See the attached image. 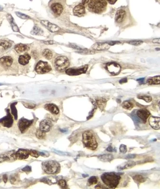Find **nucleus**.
Listing matches in <instances>:
<instances>
[{"instance_id": "1", "label": "nucleus", "mask_w": 160, "mask_h": 189, "mask_svg": "<svg viewBox=\"0 0 160 189\" xmlns=\"http://www.w3.org/2000/svg\"><path fill=\"white\" fill-rule=\"evenodd\" d=\"M82 4H87L88 9L96 13L104 11L107 5L106 0H83Z\"/></svg>"}, {"instance_id": "2", "label": "nucleus", "mask_w": 160, "mask_h": 189, "mask_svg": "<svg viewBox=\"0 0 160 189\" xmlns=\"http://www.w3.org/2000/svg\"><path fill=\"white\" fill-rule=\"evenodd\" d=\"M101 179L103 182L109 188L114 189L119 184L121 177L115 173L107 172L103 174Z\"/></svg>"}, {"instance_id": "3", "label": "nucleus", "mask_w": 160, "mask_h": 189, "mask_svg": "<svg viewBox=\"0 0 160 189\" xmlns=\"http://www.w3.org/2000/svg\"><path fill=\"white\" fill-rule=\"evenodd\" d=\"M83 143L85 146L91 150L97 148L98 143L96 138L90 131H86L83 134Z\"/></svg>"}, {"instance_id": "4", "label": "nucleus", "mask_w": 160, "mask_h": 189, "mask_svg": "<svg viewBox=\"0 0 160 189\" xmlns=\"http://www.w3.org/2000/svg\"><path fill=\"white\" fill-rule=\"evenodd\" d=\"M42 169L48 174H55L60 171V165L58 162L53 160L44 161L42 163Z\"/></svg>"}, {"instance_id": "5", "label": "nucleus", "mask_w": 160, "mask_h": 189, "mask_svg": "<svg viewBox=\"0 0 160 189\" xmlns=\"http://www.w3.org/2000/svg\"><path fill=\"white\" fill-rule=\"evenodd\" d=\"M70 63L67 57L60 56L55 59L54 67L57 71L64 72L69 67Z\"/></svg>"}, {"instance_id": "6", "label": "nucleus", "mask_w": 160, "mask_h": 189, "mask_svg": "<svg viewBox=\"0 0 160 189\" xmlns=\"http://www.w3.org/2000/svg\"><path fill=\"white\" fill-rule=\"evenodd\" d=\"M88 66L85 65L80 67H72L65 70V73L70 76H77L85 73L87 70Z\"/></svg>"}, {"instance_id": "7", "label": "nucleus", "mask_w": 160, "mask_h": 189, "mask_svg": "<svg viewBox=\"0 0 160 189\" xmlns=\"http://www.w3.org/2000/svg\"><path fill=\"white\" fill-rule=\"evenodd\" d=\"M35 70L38 73L44 74L51 71V67L47 62L41 61L37 64Z\"/></svg>"}, {"instance_id": "8", "label": "nucleus", "mask_w": 160, "mask_h": 189, "mask_svg": "<svg viewBox=\"0 0 160 189\" xmlns=\"http://www.w3.org/2000/svg\"><path fill=\"white\" fill-rule=\"evenodd\" d=\"M7 116L0 119V124L4 127H11L13 125V117L9 112V110L7 109Z\"/></svg>"}, {"instance_id": "9", "label": "nucleus", "mask_w": 160, "mask_h": 189, "mask_svg": "<svg viewBox=\"0 0 160 189\" xmlns=\"http://www.w3.org/2000/svg\"><path fill=\"white\" fill-rule=\"evenodd\" d=\"M33 123V120L27 119L26 118H21L18 122V126L19 130L22 133H24L27 130Z\"/></svg>"}, {"instance_id": "10", "label": "nucleus", "mask_w": 160, "mask_h": 189, "mask_svg": "<svg viewBox=\"0 0 160 189\" xmlns=\"http://www.w3.org/2000/svg\"><path fill=\"white\" fill-rule=\"evenodd\" d=\"M106 68L108 71L114 76L118 75L121 71L120 66L115 63H108Z\"/></svg>"}, {"instance_id": "11", "label": "nucleus", "mask_w": 160, "mask_h": 189, "mask_svg": "<svg viewBox=\"0 0 160 189\" xmlns=\"http://www.w3.org/2000/svg\"><path fill=\"white\" fill-rule=\"evenodd\" d=\"M13 62V58L9 56H4L0 58V64L4 68H7L10 67Z\"/></svg>"}, {"instance_id": "12", "label": "nucleus", "mask_w": 160, "mask_h": 189, "mask_svg": "<svg viewBox=\"0 0 160 189\" xmlns=\"http://www.w3.org/2000/svg\"><path fill=\"white\" fill-rule=\"evenodd\" d=\"M137 114L138 117L140 118L144 123H145L148 118L151 115V113L147 110L142 109L138 111Z\"/></svg>"}, {"instance_id": "13", "label": "nucleus", "mask_w": 160, "mask_h": 189, "mask_svg": "<svg viewBox=\"0 0 160 189\" xmlns=\"http://www.w3.org/2000/svg\"><path fill=\"white\" fill-rule=\"evenodd\" d=\"M149 124L151 127L156 130L160 129V118L159 117L151 116L149 119Z\"/></svg>"}, {"instance_id": "14", "label": "nucleus", "mask_w": 160, "mask_h": 189, "mask_svg": "<svg viewBox=\"0 0 160 189\" xmlns=\"http://www.w3.org/2000/svg\"><path fill=\"white\" fill-rule=\"evenodd\" d=\"M29 155V151L23 149L18 150L14 154L15 158L20 160L26 159L28 158Z\"/></svg>"}, {"instance_id": "15", "label": "nucleus", "mask_w": 160, "mask_h": 189, "mask_svg": "<svg viewBox=\"0 0 160 189\" xmlns=\"http://www.w3.org/2000/svg\"><path fill=\"white\" fill-rule=\"evenodd\" d=\"M85 7L83 4L77 5L73 9L74 14L78 17L83 16L85 14Z\"/></svg>"}, {"instance_id": "16", "label": "nucleus", "mask_w": 160, "mask_h": 189, "mask_svg": "<svg viewBox=\"0 0 160 189\" xmlns=\"http://www.w3.org/2000/svg\"><path fill=\"white\" fill-rule=\"evenodd\" d=\"M41 22L44 26L46 27L50 31H51V32H56L60 30V28L58 26H57L56 25L53 24L51 23H50L48 21H41Z\"/></svg>"}, {"instance_id": "17", "label": "nucleus", "mask_w": 160, "mask_h": 189, "mask_svg": "<svg viewBox=\"0 0 160 189\" xmlns=\"http://www.w3.org/2000/svg\"><path fill=\"white\" fill-rule=\"evenodd\" d=\"M51 7L53 12L57 15H60L63 12V7L60 3H53V4H51Z\"/></svg>"}, {"instance_id": "18", "label": "nucleus", "mask_w": 160, "mask_h": 189, "mask_svg": "<svg viewBox=\"0 0 160 189\" xmlns=\"http://www.w3.org/2000/svg\"><path fill=\"white\" fill-rule=\"evenodd\" d=\"M110 45L107 43H97L92 45L91 48L96 50H106L109 49Z\"/></svg>"}, {"instance_id": "19", "label": "nucleus", "mask_w": 160, "mask_h": 189, "mask_svg": "<svg viewBox=\"0 0 160 189\" xmlns=\"http://www.w3.org/2000/svg\"><path fill=\"white\" fill-rule=\"evenodd\" d=\"M51 127V123L47 120H43L40 123V130L45 133L50 131Z\"/></svg>"}, {"instance_id": "20", "label": "nucleus", "mask_w": 160, "mask_h": 189, "mask_svg": "<svg viewBox=\"0 0 160 189\" xmlns=\"http://www.w3.org/2000/svg\"><path fill=\"white\" fill-rule=\"evenodd\" d=\"M45 109L49 111L51 113L54 114H57L59 113V109L56 105L53 104H45Z\"/></svg>"}, {"instance_id": "21", "label": "nucleus", "mask_w": 160, "mask_h": 189, "mask_svg": "<svg viewBox=\"0 0 160 189\" xmlns=\"http://www.w3.org/2000/svg\"><path fill=\"white\" fill-rule=\"evenodd\" d=\"M31 57L28 54H25L24 55H21L18 59L19 63L25 66L28 64L29 63Z\"/></svg>"}, {"instance_id": "22", "label": "nucleus", "mask_w": 160, "mask_h": 189, "mask_svg": "<svg viewBox=\"0 0 160 189\" xmlns=\"http://www.w3.org/2000/svg\"><path fill=\"white\" fill-rule=\"evenodd\" d=\"M126 14V12L123 10H119L117 12L116 15H115V21L118 23H120L123 20L124 17Z\"/></svg>"}, {"instance_id": "23", "label": "nucleus", "mask_w": 160, "mask_h": 189, "mask_svg": "<svg viewBox=\"0 0 160 189\" xmlns=\"http://www.w3.org/2000/svg\"><path fill=\"white\" fill-rule=\"evenodd\" d=\"M14 50L17 53H22L28 50L29 47L25 44H19L15 46Z\"/></svg>"}, {"instance_id": "24", "label": "nucleus", "mask_w": 160, "mask_h": 189, "mask_svg": "<svg viewBox=\"0 0 160 189\" xmlns=\"http://www.w3.org/2000/svg\"><path fill=\"white\" fill-rule=\"evenodd\" d=\"M98 158L102 162H110L114 159V156L111 154H104L99 156Z\"/></svg>"}, {"instance_id": "25", "label": "nucleus", "mask_w": 160, "mask_h": 189, "mask_svg": "<svg viewBox=\"0 0 160 189\" xmlns=\"http://www.w3.org/2000/svg\"><path fill=\"white\" fill-rule=\"evenodd\" d=\"M136 165V163L134 161H128L126 163H125L123 166H119L118 169L120 170L127 169L134 167Z\"/></svg>"}, {"instance_id": "26", "label": "nucleus", "mask_w": 160, "mask_h": 189, "mask_svg": "<svg viewBox=\"0 0 160 189\" xmlns=\"http://www.w3.org/2000/svg\"><path fill=\"white\" fill-rule=\"evenodd\" d=\"M148 83L149 85H157V84H160V76H157L154 77H151L148 79Z\"/></svg>"}, {"instance_id": "27", "label": "nucleus", "mask_w": 160, "mask_h": 189, "mask_svg": "<svg viewBox=\"0 0 160 189\" xmlns=\"http://www.w3.org/2000/svg\"><path fill=\"white\" fill-rule=\"evenodd\" d=\"M11 46V44L6 41L0 40V50L4 51L7 50Z\"/></svg>"}, {"instance_id": "28", "label": "nucleus", "mask_w": 160, "mask_h": 189, "mask_svg": "<svg viewBox=\"0 0 160 189\" xmlns=\"http://www.w3.org/2000/svg\"><path fill=\"white\" fill-rule=\"evenodd\" d=\"M107 101L104 98H100V99L96 100V102L99 108L103 110L104 108H105Z\"/></svg>"}, {"instance_id": "29", "label": "nucleus", "mask_w": 160, "mask_h": 189, "mask_svg": "<svg viewBox=\"0 0 160 189\" xmlns=\"http://www.w3.org/2000/svg\"><path fill=\"white\" fill-rule=\"evenodd\" d=\"M17 102L13 103L11 104L10 107L11 109L12 114H13L15 120L17 119L18 117V114H17V108L15 106V105L17 104Z\"/></svg>"}, {"instance_id": "30", "label": "nucleus", "mask_w": 160, "mask_h": 189, "mask_svg": "<svg viewBox=\"0 0 160 189\" xmlns=\"http://www.w3.org/2000/svg\"><path fill=\"white\" fill-rule=\"evenodd\" d=\"M42 55L46 59L50 60L53 57V53L49 49H45L42 51Z\"/></svg>"}, {"instance_id": "31", "label": "nucleus", "mask_w": 160, "mask_h": 189, "mask_svg": "<svg viewBox=\"0 0 160 189\" xmlns=\"http://www.w3.org/2000/svg\"><path fill=\"white\" fill-rule=\"evenodd\" d=\"M122 107L125 109L130 110L133 108L134 104L133 103L130 102L129 101H125L122 104Z\"/></svg>"}, {"instance_id": "32", "label": "nucleus", "mask_w": 160, "mask_h": 189, "mask_svg": "<svg viewBox=\"0 0 160 189\" xmlns=\"http://www.w3.org/2000/svg\"><path fill=\"white\" fill-rule=\"evenodd\" d=\"M133 179L137 183H141L144 182L146 180L145 177L140 175H135L133 177Z\"/></svg>"}, {"instance_id": "33", "label": "nucleus", "mask_w": 160, "mask_h": 189, "mask_svg": "<svg viewBox=\"0 0 160 189\" xmlns=\"http://www.w3.org/2000/svg\"><path fill=\"white\" fill-rule=\"evenodd\" d=\"M31 33L33 35H41L43 33V32L40 28L38 27L37 26H35Z\"/></svg>"}, {"instance_id": "34", "label": "nucleus", "mask_w": 160, "mask_h": 189, "mask_svg": "<svg viewBox=\"0 0 160 189\" xmlns=\"http://www.w3.org/2000/svg\"><path fill=\"white\" fill-rule=\"evenodd\" d=\"M36 136L38 139H44L45 136V133L40 129H38L36 132Z\"/></svg>"}, {"instance_id": "35", "label": "nucleus", "mask_w": 160, "mask_h": 189, "mask_svg": "<svg viewBox=\"0 0 160 189\" xmlns=\"http://www.w3.org/2000/svg\"><path fill=\"white\" fill-rule=\"evenodd\" d=\"M98 178L95 176H92L88 180V185H94L97 183Z\"/></svg>"}, {"instance_id": "36", "label": "nucleus", "mask_w": 160, "mask_h": 189, "mask_svg": "<svg viewBox=\"0 0 160 189\" xmlns=\"http://www.w3.org/2000/svg\"><path fill=\"white\" fill-rule=\"evenodd\" d=\"M10 17H9L8 19H9L10 23L11 24L12 27L13 28V30H14V31H18V28H17V25H15L13 17H11L10 16Z\"/></svg>"}, {"instance_id": "37", "label": "nucleus", "mask_w": 160, "mask_h": 189, "mask_svg": "<svg viewBox=\"0 0 160 189\" xmlns=\"http://www.w3.org/2000/svg\"><path fill=\"white\" fill-rule=\"evenodd\" d=\"M138 98L140 99H142L145 101V102L149 103L151 102L152 100V98L151 96H139L138 97Z\"/></svg>"}, {"instance_id": "38", "label": "nucleus", "mask_w": 160, "mask_h": 189, "mask_svg": "<svg viewBox=\"0 0 160 189\" xmlns=\"http://www.w3.org/2000/svg\"><path fill=\"white\" fill-rule=\"evenodd\" d=\"M29 153L32 157L38 158L39 156V154L36 151L34 150H30L29 151Z\"/></svg>"}, {"instance_id": "39", "label": "nucleus", "mask_w": 160, "mask_h": 189, "mask_svg": "<svg viewBox=\"0 0 160 189\" xmlns=\"http://www.w3.org/2000/svg\"><path fill=\"white\" fill-rule=\"evenodd\" d=\"M58 184L62 188H66V186H67V182H66L65 180H60L58 181Z\"/></svg>"}, {"instance_id": "40", "label": "nucleus", "mask_w": 160, "mask_h": 189, "mask_svg": "<svg viewBox=\"0 0 160 189\" xmlns=\"http://www.w3.org/2000/svg\"><path fill=\"white\" fill-rule=\"evenodd\" d=\"M128 43L131 45L138 46V45H141V44L143 43V42L141 41H130Z\"/></svg>"}, {"instance_id": "41", "label": "nucleus", "mask_w": 160, "mask_h": 189, "mask_svg": "<svg viewBox=\"0 0 160 189\" xmlns=\"http://www.w3.org/2000/svg\"><path fill=\"white\" fill-rule=\"evenodd\" d=\"M9 160V157H8L7 155H0V163L4 162V161H8Z\"/></svg>"}, {"instance_id": "42", "label": "nucleus", "mask_w": 160, "mask_h": 189, "mask_svg": "<svg viewBox=\"0 0 160 189\" xmlns=\"http://www.w3.org/2000/svg\"><path fill=\"white\" fill-rule=\"evenodd\" d=\"M15 14H17V16H18L19 17L22 18V19L26 20V19L29 18V17L28 16H27L26 14H23L22 13H20V12H16Z\"/></svg>"}, {"instance_id": "43", "label": "nucleus", "mask_w": 160, "mask_h": 189, "mask_svg": "<svg viewBox=\"0 0 160 189\" xmlns=\"http://www.w3.org/2000/svg\"><path fill=\"white\" fill-rule=\"evenodd\" d=\"M119 150H120L121 153L123 154L126 153L127 151V146H125L124 144H121L120 146V148H119Z\"/></svg>"}, {"instance_id": "44", "label": "nucleus", "mask_w": 160, "mask_h": 189, "mask_svg": "<svg viewBox=\"0 0 160 189\" xmlns=\"http://www.w3.org/2000/svg\"><path fill=\"white\" fill-rule=\"evenodd\" d=\"M52 151L54 152V153L57 154H59V155H61V156H67V155H68V154H67V153H66L61 152V151L56 150L55 149H53Z\"/></svg>"}, {"instance_id": "45", "label": "nucleus", "mask_w": 160, "mask_h": 189, "mask_svg": "<svg viewBox=\"0 0 160 189\" xmlns=\"http://www.w3.org/2000/svg\"><path fill=\"white\" fill-rule=\"evenodd\" d=\"M23 105L26 107V108H30V109H33L36 106V105L34 104H25L24 103Z\"/></svg>"}, {"instance_id": "46", "label": "nucleus", "mask_w": 160, "mask_h": 189, "mask_svg": "<svg viewBox=\"0 0 160 189\" xmlns=\"http://www.w3.org/2000/svg\"><path fill=\"white\" fill-rule=\"evenodd\" d=\"M22 170L24 172H30L32 170V168L30 166H27L22 169Z\"/></svg>"}, {"instance_id": "47", "label": "nucleus", "mask_w": 160, "mask_h": 189, "mask_svg": "<svg viewBox=\"0 0 160 189\" xmlns=\"http://www.w3.org/2000/svg\"><path fill=\"white\" fill-rule=\"evenodd\" d=\"M10 181L12 184H14L17 181V177L14 175H11L10 177Z\"/></svg>"}, {"instance_id": "48", "label": "nucleus", "mask_w": 160, "mask_h": 189, "mask_svg": "<svg viewBox=\"0 0 160 189\" xmlns=\"http://www.w3.org/2000/svg\"><path fill=\"white\" fill-rule=\"evenodd\" d=\"M41 182H43L45 183L46 184H51V181L50 180H49L48 179H46V178H43V179H42V180H41Z\"/></svg>"}, {"instance_id": "49", "label": "nucleus", "mask_w": 160, "mask_h": 189, "mask_svg": "<svg viewBox=\"0 0 160 189\" xmlns=\"http://www.w3.org/2000/svg\"><path fill=\"white\" fill-rule=\"evenodd\" d=\"M106 150L107 151H108V152H117V149H115L113 148V147H112V146H108V148L106 149Z\"/></svg>"}, {"instance_id": "50", "label": "nucleus", "mask_w": 160, "mask_h": 189, "mask_svg": "<svg viewBox=\"0 0 160 189\" xmlns=\"http://www.w3.org/2000/svg\"><path fill=\"white\" fill-rule=\"evenodd\" d=\"M107 43L109 45H115V44H118L121 43L118 41H109V42Z\"/></svg>"}, {"instance_id": "51", "label": "nucleus", "mask_w": 160, "mask_h": 189, "mask_svg": "<svg viewBox=\"0 0 160 189\" xmlns=\"http://www.w3.org/2000/svg\"><path fill=\"white\" fill-rule=\"evenodd\" d=\"M136 155L134 154H130L126 156V159H133V158H135Z\"/></svg>"}, {"instance_id": "52", "label": "nucleus", "mask_w": 160, "mask_h": 189, "mask_svg": "<svg viewBox=\"0 0 160 189\" xmlns=\"http://www.w3.org/2000/svg\"><path fill=\"white\" fill-rule=\"evenodd\" d=\"M117 0H107V1L110 4H114Z\"/></svg>"}, {"instance_id": "53", "label": "nucleus", "mask_w": 160, "mask_h": 189, "mask_svg": "<svg viewBox=\"0 0 160 189\" xmlns=\"http://www.w3.org/2000/svg\"><path fill=\"white\" fill-rule=\"evenodd\" d=\"M127 80L126 78H125V79H122V80H120V81H119V83L121 84L125 83H127Z\"/></svg>"}, {"instance_id": "54", "label": "nucleus", "mask_w": 160, "mask_h": 189, "mask_svg": "<svg viewBox=\"0 0 160 189\" xmlns=\"http://www.w3.org/2000/svg\"><path fill=\"white\" fill-rule=\"evenodd\" d=\"M8 180V177L7 176V175H4L3 176V180H4V182H7V181Z\"/></svg>"}, {"instance_id": "55", "label": "nucleus", "mask_w": 160, "mask_h": 189, "mask_svg": "<svg viewBox=\"0 0 160 189\" xmlns=\"http://www.w3.org/2000/svg\"><path fill=\"white\" fill-rule=\"evenodd\" d=\"M137 80L138 81V82H139V83H140V84H143L144 83L145 79L143 78V79H138Z\"/></svg>"}, {"instance_id": "56", "label": "nucleus", "mask_w": 160, "mask_h": 189, "mask_svg": "<svg viewBox=\"0 0 160 189\" xmlns=\"http://www.w3.org/2000/svg\"><path fill=\"white\" fill-rule=\"evenodd\" d=\"M153 43H160V39H155L153 40Z\"/></svg>"}, {"instance_id": "57", "label": "nucleus", "mask_w": 160, "mask_h": 189, "mask_svg": "<svg viewBox=\"0 0 160 189\" xmlns=\"http://www.w3.org/2000/svg\"><path fill=\"white\" fill-rule=\"evenodd\" d=\"M95 188H105V189H106L107 188H106L105 187L102 186L101 184V185H100V184H99V185H98V186L95 187Z\"/></svg>"}, {"instance_id": "58", "label": "nucleus", "mask_w": 160, "mask_h": 189, "mask_svg": "<svg viewBox=\"0 0 160 189\" xmlns=\"http://www.w3.org/2000/svg\"><path fill=\"white\" fill-rule=\"evenodd\" d=\"M45 43L47 44H53L54 43V42L53 41H48L47 42H44Z\"/></svg>"}, {"instance_id": "59", "label": "nucleus", "mask_w": 160, "mask_h": 189, "mask_svg": "<svg viewBox=\"0 0 160 189\" xmlns=\"http://www.w3.org/2000/svg\"><path fill=\"white\" fill-rule=\"evenodd\" d=\"M83 176L84 177H86L88 176V175H83Z\"/></svg>"}, {"instance_id": "60", "label": "nucleus", "mask_w": 160, "mask_h": 189, "mask_svg": "<svg viewBox=\"0 0 160 189\" xmlns=\"http://www.w3.org/2000/svg\"><path fill=\"white\" fill-rule=\"evenodd\" d=\"M3 8L2 7L0 6V11L3 10Z\"/></svg>"}, {"instance_id": "61", "label": "nucleus", "mask_w": 160, "mask_h": 189, "mask_svg": "<svg viewBox=\"0 0 160 189\" xmlns=\"http://www.w3.org/2000/svg\"><path fill=\"white\" fill-rule=\"evenodd\" d=\"M0 182H1V179H0Z\"/></svg>"}]
</instances>
